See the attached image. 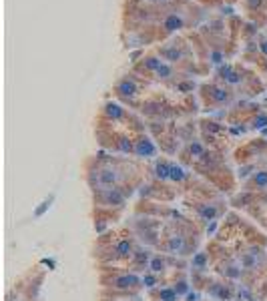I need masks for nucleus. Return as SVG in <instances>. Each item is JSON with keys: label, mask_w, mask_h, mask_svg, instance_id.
Instances as JSON below:
<instances>
[{"label": "nucleus", "mask_w": 267, "mask_h": 301, "mask_svg": "<svg viewBox=\"0 0 267 301\" xmlns=\"http://www.w3.org/2000/svg\"><path fill=\"white\" fill-rule=\"evenodd\" d=\"M255 127H257V129H261V127H267V115L259 113V115L255 117Z\"/></svg>", "instance_id": "nucleus-22"}, {"label": "nucleus", "mask_w": 267, "mask_h": 301, "mask_svg": "<svg viewBox=\"0 0 267 301\" xmlns=\"http://www.w3.org/2000/svg\"><path fill=\"white\" fill-rule=\"evenodd\" d=\"M159 297H161V301H177V291H171V289H163Z\"/></svg>", "instance_id": "nucleus-19"}, {"label": "nucleus", "mask_w": 267, "mask_h": 301, "mask_svg": "<svg viewBox=\"0 0 267 301\" xmlns=\"http://www.w3.org/2000/svg\"><path fill=\"white\" fill-rule=\"evenodd\" d=\"M139 2H147V0H139Z\"/></svg>", "instance_id": "nucleus-28"}, {"label": "nucleus", "mask_w": 267, "mask_h": 301, "mask_svg": "<svg viewBox=\"0 0 267 301\" xmlns=\"http://www.w3.org/2000/svg\"><path fill=\"white\" fill-rule=\"evenodd\" d=\"M115 251H117L119 257H127V255H131V243L129 241H121Z\"/></svg>", "instance_id": "nucleus-14"}, {"label": "nucleus", "mask_w": 267, "mask_h": 301, "mask_svg": "<svg viewBox=\"0 0 267 301\" xmlns=\"http://www.w3.org/2000/svg\"><path fill=\"white\" fill-rule=\"evenodd\" d=\"M159 56L167 62H179L185 58V48H183V42L181 40H173V42H167L159 48Z\"/></svg>", "instance_id": "nucleus-2"}, {"label": "nucleus", "mask_w": 267, "mask_h": 301, "mask_svg": "<svg viewBox=\"0 0 267 301\" xmlns=\"http://www.w3.org/2000/svg\"><path fill=\"white\" fill-rule=\"evenodd\" d=\"M155 175H157L159 179H169V177H171V165H167L165 161H159V163L155 165Z\"/></svg>", "instance_id": "nucleus-12"}, {"label": "nucleus", "mask_w": 267, "mask_h": 301, "mask_svg": "<svg viewBox=\"0 0 267 301\" xmlns=\"http://www.w3.org/2000/svg\"><path fill=\"white\" fill-rule=\"evenodd\" d=\"M149 267H151V271L159 273V271H161V269L165 267V263H163V259H161V257H155V259L151 261V265H149Z\"/></svg>", "instance_id": "nucleus-20"}, {"label": "nucleus", "mask_w": 267, "mask_h": 301, "mask_svg": "<svg viewBox=\"0 0 267 301\" xmlns=\"http://www.w3.org/2000/svg\"><path fill=\"white\" fill-rule=\"evenodd\" d=\"M161 64H163V58H161V56L151 54V56L143 58V62L139 64V68H143V70H147V72H157Z\"/></svg>", "instance_id": "nucleus-7"}, {"label": "nucleus", "mask_w": 267, "mask_h": 301, "mask_svg": "<svg viewBox=\"0 0 267 301\" xmlns=\"http://www.w3.org/2000/svg\"><path fill=\"white\" fill-rule=\"evenodd\" d=\"M105 201L109 205H123L125 203V197L119 189H105Z\"/></svg>", "instance_id": "nucleus-10"}, {"label": "nucleus", "mask_w": 267, "mask_h": 301, "mask_svg": "<svg viewBox=\"0 0 267 301\" xmlns=\"http://www.w3.org/2000/svg\"><path fill=\"white\" fill-rule=\"evenodd\" d=\"M257 44H259V52H261V54L267 58V38H259V42H257Z\"/></svg>", "instance_id": "nucleus-23"}, {"label": "nucleus", "mask_w": 267, "mask_h": 301, "mask_svg": "<svg viewBox=\"0 0 267 301\" xmlns=\"http://www.w3.org/2000/svg\"><path fill=\"white\" fill-rule=\"evenodd\" d=\"M155 74H157V79H159V81H169V79L175 74V70H173V66H171L169 62H163Z\"/></svg>", "instance_id": "nucleus-11"}, {"label": "nucleus", "mask_w": 267, "mask_h": 301, "mask_svg": "<svg viewBox=\"0 0 267 301\" xmlns=\"http://www.w3.org/2000/svg\"><path fill=\"white\" fill-rule=\"evenodd\" d=\"M181 249H183V237H171L169 251H181Z\"/></svg>", "instance_id": "nucleus-18"}, {"label": "nucleus", "mask_w": 267, "mask_h": 301, "mask_svg": "<svg viewBox=\"0 0 267 301\" xmlns=\"http://www.w3.org/2000/svg\"><path fill=\"white\" fill-rule=\"evenodd\" d=\"M115 93L121 97V99H133L135 95L139 93V87H137V83H135V79L131 77H123L117 85H115Z\"/></svg>", "instance_id": "nucleus-3"}, {"label": "nucleus", "mask_w": 267, "mask_h": 301, "mask_svg": "<svg viewBox=\"0 0 267 301\" xmlns=\"http://www.w3.org/2000/svg\"><path fill=\"white\" fill-rule=\"evenodd\" d=\"M155 153H157V149H155V145H153V141H151L149 137H141V139L135 143V155H139V157L149 159V157H153Z\"/></svg>", "instance_id": "nucleus-4"}, {"label": "nucleus", "mask_w": 267, "mask_h": 301, "mask_svg": "<svg viewBox=\"0 0 267 301\" xmlns=\"http://www.w3.org/2000/svg\"><path fill=\"white\" fill-rule=\"evenodd\" d=\"M185 171L181 169V167H177V165H171V177L169 179H173V181H177V183H181V181H185Z\"/></svg>", "instance_id": "nucleus-13"}, {"label": "nucleus", "mask_w": 267, "mask_h": 301, "mask_svg": "<svg viewBox=\"0 0 267 301\" xmlns=\"http://www.w3.org/2000/svg\"><path fill=\"white\" fill-rule=\"evenodd\" d=\"M211 93V101L213 103H217V105H225V103H229L231 101V93L229 91H225V89H217V87H207Z\"/></svg>", "instance_id": "nucleus-6"}, {"label": "nucleus", "mask_w": 267, "mask_h": 301, "mask_svg": "<svg viewBox=\"0 0 267 301\" xmlns=\"http://www.w3.org/2000/svg\"><path fill=\"white\" fill-rule=\"evenodd\" d=\"M199 213H201V217H203V219L211 221V219L217 215V209H215V207H201V209H199Z\"/></svg>", "instance_id": "nucleus-17"}, {"label": "nucleus", "mask_w": 267, "mask_h": 301, "mask_svg": "<svg viewBox=\"0 0 267 301\" xmlns=\"http://www.w3.org/2000/svg\"><path fill=\"white\" fill-rule=\"evenodd\" d=\"M105 115H107V119L121 121V119L125 117V109H123L121 105H117V103H107V105H105Z\"/></svg>", "instance_id": "nucleus-8"}, {"label": "nucleus", "mask_w": 267, "mask_h": 301, "mask_svg": "<svg viewBox=\"0 0 267 301\" xmlns=\"http://www.w3.org/2000/svg\"><path fill=\"white\" fill-rule=\"evenodd\" d=\"M189 150H191L195 157H203V145H201V143H197V141H195V143L189 147Z\"/></svg>", "instance_id": "nucleus-21"}, {"label": "nucleus", "mask_w": 267, "mask_h": 301, "mask_svg": "<svg viewBox=\"0 0 267 301\" xmlns=\"http://www.w3.org/2000/svg\"><path fill=\"white\" fill-rule=\"evenodd\" d=\"M165 12H161V22H159V28H161V38L181 30L187 26V16L183 12V8H167V4H163Z\"/></svg>", "instance_id": "nucleus-1"}, {"label": "nucleus", "mask_w": 267, "mask_h": 301, "mask_svg": "<svg viewBox=\"0 0 267 301\" xmlns=\"http://www.w3.org/2000/svg\"><path fill=\"white\" fill-rule=\"evenodd\" d=\"M177 89H179V91H191V89H193V83H183V85H179Z\"/></svg>", "instance_id": "nucleus-24"}, {"label": "nucleus", "mask_w": 267, "mask_h": 301, "mask_svg": "<svg viewBox=\"0 0 267 301\" xmlns=\"http://www.w3.org/2000/svg\"><path fill=\"white\" fill-rule=\"evenodd\" d=\"M231 2H233V0H231Z\"/></svg>", "instance_id": "nucleus-29"}, {"label": "nucleus", "mask_w": 267, "mask_h": 301, "mask_svg": "<svg viewBox=\"0 0 267 301\" xmlns=\"http://www.w3.org/2000/svg\"><path fill=\"white\" fill-rule=\"evenodd\" d=\"M117 179H119V175H117V171H113V169H103V171L99 173V181H101L103 187H113V185L117 183Z\"/></svg>", "instance_id": "nucleus-9"}, {"label": "nucleus", "mask_w": 267, "mask_h": 301, "mask_svg": "<svg viewBox=\"0 0 267 301\" xmlns=\"http://www.w3.org/2000/svg\"><path fill=\"white\" fill-rule=\"evenodd\" d=\"M145 283H149V287L155 283V277H145Z\"/></svg>", "instance_id": "nucleus-26"}, {"label": "nucleus", "mask_w": 267, "mask_h": 301, "mask_svg": "<svg viewBox=\"0 0 267 301\" xmlns=\"http://www.w3.org/2000/svg\"><path fill=\"white\" fill-rule=\"evenodd\" d=\"M205 263V255H199L195 261H193V265H203Z\"/></svg>", "instance_id": "nucleus-25"}, {"label": "nucleus", "mask_w": 267, "mask_h": 301, "mask_svg": "<svg viewBox=\"0 0 267 301\" xmlns=\"http://www.w3.org/2000/svg\"><path fill=\"white\" fill-rule=\"evenodd\" d=\"M157 2H161V4H169L171 0H157Z\"/></svg>", "instance_id": "nucleus-27"}, {"label": "nucleus", "mask_w": 267, "mask_h": 301, "mask_svg": "<svg viewBox=\"0 0 267 301\" xmlns=\"http://www.w3.org/2000/svg\"><path fill=\"white\" fill-rule=\"evenodd\" d=\"M141 281H139L137 275H121V277H117L113 281V287H117V289H133Z\"/></svg>", "instance_id": "nucleus-5"}, {"label": "nucleus", "mask_w": 267, "mask_h": 301, "mask_svg": "<svg viewBox=\"0 0 267 301\" xmlns=\"http://www.w3.org/2000/svg\"><path fill=\"white\" fill-rule=\"evenodd\" d=\"M253 183L257 187H267V171H257L253 175Z\"/></svg>", "instance_id": "nucleus-16"}, {"label": "nucleus", "mask_w": 267, "mask_h": 301, "mask_svg": "<svg viewBox=\"0 0 267 301\" xmlns=\"http://www.w3.org/2000/svg\"><path fill=\"white\" fill-rule=\"evenodd\" d=\"M267 0H245V6H247V10L249 12H257V10H261L263 8V4H265Z\"/></svg>", "instance_id": "nucleus-15"}]
</instances>
